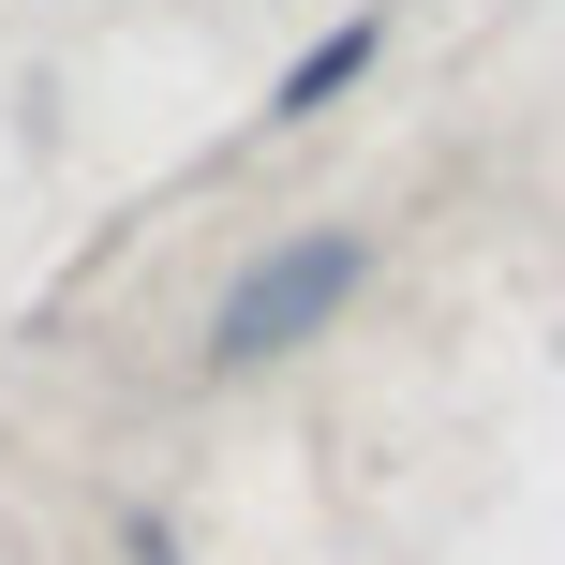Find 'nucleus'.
Masks as SVG:
<instances>
[{"instance_id":"nucleus-1","label":"nucleus","mask_w":565,"mask_h":565,"mask_svg":"<svg viewBox=\"0 0 565 565\" xmlns=\"http://www.w3.org/2000/svg\"><path fill=\"white\" fill-rule=\"evenodd\" d=\"M358 282H372V238H358V224H298V238H268V254L224 282V312H209V358H224V372L298 358V342L328 328Z\"/></svg>"},{"instance_id":"nucleus-2","label":"nucleus","mask_w":565,"mask_h":565,"mask_svg":"<svg viewBox=\"0 0 565 565\" xmlns=\"http://www.w3.org/2000/svg\"><path fill=\"white\" fill-rule=\"evenodd\" d=\"M372 60H387V15H342V30H312V45L282 60V89H268V119H328L342 89L372 75Z\"/></svg>"}]
</instances>
